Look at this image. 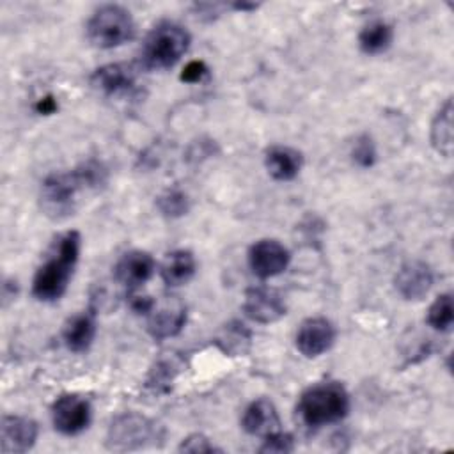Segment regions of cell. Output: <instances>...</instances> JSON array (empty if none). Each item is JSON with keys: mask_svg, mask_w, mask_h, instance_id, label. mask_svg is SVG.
<instances>
[{"mask_svg": "<svg viewBox=\"0 0 454 454\" xmlns=\"http://www.w3.org/2000/svg\"><path fill=\"white\" fill-rule=\"evenodd\" d=\"M80 234L67 231L57 238L46 261L37 268L32 282V294L41 301L59 300L73 277L80 255Z\"/></svg>", "mask_w": 454, "mask_h": 454, "instance_id": "obj_2", "label": "cell"}, {"mask_svg": "<svg viewBox=\"0 0 454 454\" xmlns=\"http://www.w3.org/2000/svg\"><path fill=\"white\" fill-rule=\"evenodd\" d=\"M37 438V424L20 415H5L0 426V449L4 454H20L32 449Z\"/></svg>", "mask_w": 454, "mask_h": 454, "instance_id": "obj_11", "label": "cell"}, {"mask_svg": "<svg viewBox=\"0 0 454 454\" xmlns=\"http://www.w3.org/2000/svg\"><path fill=\"white\" fill-rule=\"evenodd\" d=\"M250 339H252L250 330L243 323L231 321L220 328L215 342L223 353L231 356H238L247 353V349L250 348Z\"/></svg>", "mask_w": 454, "mask_h": 454, "instance_id": "obj_21", "label": "cell"}, {"mask_svg": "<svg viewBox=\"0 0 454 454\" xmlns=\"http://www.w3.org/2000/svg\"><path fill=\"white\" fill-rule=\"evenodd\" d=\"M96 335V321L94 316L89 312H80L67 319L62 330L64 342L67 349L74 353H83L89 349Z\"/></svg>", "mask_w": 454, "mask_h": 454, "instance_id": "obj_18", "label": "cell"}, {"mask_svg": "<svg viewBox=\"0 0 454 454\" xmlns=\"http://www.w3.org/2000/svg\"><path fill=\"white\" fill-rule=\"evenodd\" d=\"M289 250L277 239H259L248 250V264L259 278H270L282 273L289 264Z\"/></svg>", "mask_w": 454, "mask_h": 454, "instance_id": "obj_8", "label": "cell"}, {"mask_svg": "<svg viewBox=\"0 0 454 454\" xmlns=\"http://www.w3.org/2000/svg\"><path fill=\"white\" fill-rule=\"evenodd\" d=\"M351 158L362 168L372 167V163L376 161V147L369 135H360L355 140L353 149H351Z\"/></svg>", "mask_w": 454, "mask_h": 454, "instance_id": "obj_26", "label": "cell"}, {"mask_svg": "<svg viewBox=\"0 0 454 454\" xmlns=\"http://www.w3.org/2000/svg\"><path fill=\"white\" fill-rule=\"evenodd\" d=\"M135 35V23L121 5L108 4L94 11L87 21V37L96 48H115L128 43Z\"/></svg>", "mask_w": 454, "mask_h": 454, "instance_id": "obj_5", "label": "cell"}, {"mask_svg": "<svg viewBox=\"0 0 454 454\" xmlns=\"http://www.w3.org/2000/svg\"><path fill=\"white\" fill-rule=\"evenodd\" d=\"M156 204H158V209L161 211V215L170 216V218H177L181 215H186V211L190 209V200H188L186 193L177 190V188L163 192L158 197Z\"/></svg>", "mask_w": 454, "mask_h": 454, "instance_id": "obj_25", "label": "cell"}, {"mask_svg": "<svg viewBox=\"0 0 454 454\" xmlns=\"http://www.w3.org/2000/svg\"><path fill=\"white\" fill-rule=\"evenodd\" d=\"M90 83L103 94H122L133 89L135 71L126 64H106L94 71Z\"/></svg>", "mask_w": 454, "mask_h": 454, "instance_id": "obj_16", "label": "cell"}, {"mask_svg": "<svg viewBox=\"0 0 454 454\" xmlns=\"http://www.w3.org/2000/svg\"><path fill=\"white\" fill-rule=\"evenodd\" d=\"M129 305L137 314H149L153 310V307L156 305L154 300H151L149 296H129Z\"/></svg>", "mask_w": 454, "mask_h": 454, "instance_id": "obj_30", "label": "cell"}, {"mask_svg": "<svg viewBox=\"0 0 454 454\" xmlns=\"http://www.w3.org/2000/svg\"><path fill=\"white\" fill-rule=\"evenodd\" d=\"M392 43V27L383 20H374L365 25L358 35V44L364 53L376 55L385 51Z\"/></svg>", "mask_w": 454, "mask_h": 454, "instance_id": "obj_22", "label": "cell"}, {"mask_svg": "<svg viewBox=\"0 0 454 454\" xmlns=\"http://www.w3.org/2000/svg\"><path fill=\"white\" fill-rule=\"evenodd\" d=\"M161 438L160 427L151 419L128 411L115 417L106 433V447L110 450H137L145 445L154 443Z\"/></svg>", "mask_w": 454, "mask_h": 454, "instance_id": "obj_6", "label": "cell"}, {"mask_svg": "<svg viewBox=\"0 0 454 454\" xmlns=\"http://www.w3.org/2000/svg\"><path fill=\"white\" fill-rule=\"evenodd\" d=\"M349 411V395L339 381H321L309 387L298 401L296 413L310 429L342 420Z\"/></svg>", "mask_w": 454, "mask_h": 454, "instance_id": "obj_3", "label": "cell"}, {"mask_svg": "<svg viewBox=\"0 0 454 454\" xmlns=\"http://www.w3.org/2000/svg\"><path fill=\"white\" fill-rule=\"evenodd\" d=\"M35 110H37V114H44V115L53 114V112L57 110V101H55V98H53V96H44V98H41V99L35 103Z\"/></svg>", "mask_w": 454, "mask_h": 454, "instance_id": "obj_31", "label": "cell"}, {"mask_svg": "<svg viewBox=\"0 0 454 454\" xmlns=\"http://www.w3.org/2000/svg\"><path fill=\"white\" fill-rule=\"evenodd\" d=\"M51 420L59 433L78 434L90 422V404L76 394L60 395L51 406Z\"/></svg>", "mask_w": 454, "mask_h": 454, "instance_id": "obj_7", "label": "cell"}, {"mask_svg": "<svg viewBox=\"0 0 454 454\" xmlns=\"http://www.w3.org/2000/svg\"><path fill=\"white\" fill-rule=\"evenodd\" d=\"M179 452H215L220 449L204 434H190L188 438H184L177 449Z\"/></svg>", "mask_w": 454, "mask_h": 454, "instance_id": "obj_28", "label": "cell"}, {"mask_svg": "<svg viewBox=\"0 0 454 454\" xmlns=\"http://www.w3.org/2000/svg\"><path fill=\"white\" fill-rule=\"evenodd\" d=\"M179 371V365L170 360V358H163V360H158L154 364V367L151 369L149 372V378H147V387L160 394V392H167L168 390V385L174 381L176 374Z\"/></svg>", "mask_w": 454, "mask_h": 454, "instance_id": "obj_24", "label": "cell"}, {"mask_svg": "<svg viewBox=\"0 0 454 454\" xmlns=\"http://www.w3.org/2000/svg\"><path fill=\"white\" fill-rule=\"evenodd\" d=\"M335 340V328L326 317H309L305 319L296 332V348L307 356L314 358L323 355L332 348Z\"/></svg>", "mask_w": 454, "mask_h": 454, "instance_id": "obj_9", "label": "cell"}, {"mask_svg": "<svg viewBox=\"0 0 454 454\" xmlns=\"http://www.w3.org/2000/svg\"><path fill=\"white\" fill-rule=\"evenodd\" d=\"M117 282L126 286L129 291H135L142 284H145L154 273V259L151 254L142 250L126 252L114 268Z\"/></svg>", "mask_w": 454, "mask_h": 454, "instance_id": "obj_14", "label": "cell"}, {"mask_svg": "<svg viewBox=\"0 0 454 454\" xmlns=\"http://www.w3.org/2000/svg\"><path fill=\"white\" fill-rule=\"evenodd\" d=\"M190 34L174 21L158 23L144 39L140 64L145 69L172 67L188 50Z\"/></svg>", "mask_w": 454, "mask_h": 454, "instance_id": "obj_4", "label": "cell"}, {"mask_svg": "<svg viewBox=\"0 0 454 454\" xmlns=\"http://www.w3.org/2000/svg\"><path fill=\"white\" fill-rule=\"evenodd\" d=\"M105 181L106 170L96 160H89L71 172L51 174L41 186V209L46 216L62 220L76 209V195L82 188H98Z\"/></svg>", "mask_w": 454, "mask_h": 454, "instance_id": "obj_1", "label": "cell"}, {"mask_svg": "<svg viewBox=\"0 0 454 454\" xmlns=\"http://www.w3.org/2000/svg\"><path fill=\"white\" fill-rule=\"evenodd\" d=\"M186 323V309L184 305L170 296L160 307H153L149 312L147 330L154 339H167L177 335Z\"/></svg>", "mask_w": 454, "mask_h": 454, "instance_id": "obj_13", "label": "cell"}, {"mask_svg": "<svg viewBox=\"0 0 454 454\" xmlns=\"http://www.w3.org/2000/svg\"><path fill=\"white\" fill-rule=\"evenodd\" d=\"M207 74V67L202 60H192L184 66L183 73H181V80L186 83H197L200 82L204 76Z\"/></svg>", "mask_w": 454, "mask_h": 454, "instance_id": "obj_29", "label": "cell"}, {"mask_svg": "<svg viewBox=\"0 0 454 454\" xmlns=\"http://www.w3.org/2000/svg\"><path fill=\"white\" fill-rule=\"evenodd\" d=\"M243 312L257 323H273L286 314V303L278 291L264 286L250 287L245 293Z\"/></svg>", "mask_w": 454, "mask_h": 454, "instance_id": "obj_10", "label": "cell"}, {"mask_svg": "<svg viewBox=\"0 0 454 454\" xmlns=\"http://www.w3.org/2000/svg\"><path fill=\"white\" fill-rule=\"evenodd\" d=\"M452 98H447L443 105L438 108L433 122H431V145L434 147L436 153L443 156L452 154L454 140H452Z\"/></svg>", "mask_w": 454, "mask_h": 454, "instance_id": "obj_20", "label": "cell"}, {"mask_svg": "<svg viewBox=\"0 0 454 454\" xmlns=\"http://www.w3.org/2000/svg\"><path fill=\"white\" fill-rule=\"evenodd\" d=\"M241 426L248 434L266 438L280 431V419L273 403L261 397L247 406L241 419Z\"/></svg>", "mask_w": 454, "mask_h": 454, "instance_id": "obj_15", "label": "cell"}, {"mask_svg": "<svg viewBox=\"0 0 454 454\" xmlns=\"http://www.w3.org/2000/svg\"><path fill=\"white\" fill-rule=\"evenodd\" d=\"M454 321V305L450 293H443L436 296V300L431 303L427 310V325L434 330L445 332L452 326Z\"/></svg>", "mask_w": 454, "mask_h": 454, "instance_id": "obj_23", "label": "cell"}, {"mask_svg": "<svg viewBox=\"0 0 454 454\" xmlns=\"http://www.w3.org/2000/svg\"><path fill=\"white\" fill-rule=\"evenodd\" d=\"M394 284L404 300H420L433 286V270L424 261H408L397 270Z\"/></svg>", "mask_w": 454, "mask_h": 454, "instance_id": "obj_12", "label": "cell"}, {"mask_svg": "<svg viewBox=\"0 0 454 454\" xmlns=\"http://www.w3.org/2000/svg\"><path fill=\"white\" fill-rule=\"evenodd\" d=\"M301 163H303L301 153L286 145H273L266 151V156H264V165L270 176L277 181L294 179L301 168Z\"/></svg>", "mask_w": 454, "mask_h": 454, "instance_id": "obj_17", "label": "cell"}, {"mask_svg": "<svg viewBox=\"0 0 454 454\" xmlns=\"http://www.w3.org/2000/svg\"><path fill=\"white\" fill-rule=\"evenodd\" d=\"M195 257L190 250H174L161 264V278L168 287L184 286L195 275Z\"/></svg>", "mask_w": 454, "mask_h": 454, "instance_id": "obj_19", "label": "cell"}, {"mask_svg": "<svg viewBox=\"0 0 454 454\" xmlns=\"http://www.w3.org/2000/svg\"><path fill=\"white\" fill-rule=\"evenodd\" d=\"M294 449V440L289 433H284L282 429L266 436L262 447L259 449L261 452H277V454H284V452H291Z\"/></svg>", "mask_w": 454, "mask_h": 454, "instance_id": "obj_27", "label": "cell"}]
</instances>
